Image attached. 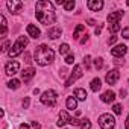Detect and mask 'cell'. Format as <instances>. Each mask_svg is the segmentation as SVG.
<instances>
[{
  "mask_svg": "<svg viewBox=\"0 0 129 129\" xmlns=\"http://www.w3.org/2000/svg\"><path fill=\"white\" fill-rule=\"evenodd\" d=\"M41 103H44L46 106H55L56 105V99H58V94L55 90H47L41 94Z\"/></svg>",
  "mask_w": 129,
  "mask_h": 129,
  "instance_id": "obj_4",
  "label": "cell"
},
{
  "mask_svg": "<svg viewBox=\"0 0 129 129\" xmlns=\"http://www.w3.org/2000/svg\"><path fill=\"white\" fill-rule=\"evenodd\" d=\"M29 102H30V100H29V97H26V99L23 100V108H24V109L29 106Z\"/></svg>",
  "mask_w": 129,
  "mask_h": 129,
  "instance_id": "obj_35",
  "label": "cell"
},
{
  "mask_svg": "<svg viewBox=\"0 0 129 129\" xmlns=\"http://www.w3.org/2000/svg\"><path fill=\"white\" fill-rule=\"evenodd\" d=\"M35 15H37V20H38L41 24H53L55 20H56L55 5H53L52 2H47V0L37 2Z\"/></svg>",
  "mask_w": 129,
  "mask_h": 129,
  "instance_id": "obj_1",
  "label": "cell"
},
{
  "mask_svg": "<svg viewBox=\"0 0 129 129\" xmlns=\"http://www.w3.org/2000/svg\"><path fill=\"white\" fill-rule=\"evenodd\" d=\"M6 6L11 14H18V11L23 8V2H20V0H8Z\"/></svg>",
  "mask_w": 129,
  "mask_h": 129,
  "instance_id": "obj_7",
  "label": "cell"
},
{
  "mask_svg": "<svg viewBox=\"0 0 129 129\" xmlns=\"http://www.w3.org/2000/svg\"><path fill=\"white\" fill-rule=\"evenodd\" d=\"M94 67H96L97 70H100V69L103 67V59H102V58H96V59H94Z\"/></svg>",
  "mask_w": 129,
  "mask_h": 129,
  "instance_id": "obj_27",
  "label": "cell"
},
{
  "mask_svg": "<svg viewBox=\"0 0 129 129\" xmlns=\"http://www.w3.org/2000/svg\"><path fill=\"white\" fill-rule=\"evenodd\" d=\"M87 40H88V35H87V34H85V35H84V38H82V40H81V44H84V43H85V41H87Z\"/></svg>",
  "mask_w": 129,
  "mask_h": 129,
  "instance_id": "obj_39",
  "label": "cell"
},
{
  "mask_svg": "<svg viewBox=\"0 0 129 129\" xmlns=\"http://www.w3.org/2000/svg\"><path fill=\"white\" fill-rule=\"evenodd\" d=\"M75 0H67L66 3H64V8H66V11H72L73 8H75Z\"/></svg>",
  "mask_w": 129,
  "mask_h": 129,
  "instance_id": "obj_26",
  "label": "cell"
},
{
  "mask_svg": "<svg viewBox=\"0 0 129 129\" xmlns=\"http://www.w3.org/2000/svg\"><path fill=\"white\" fill-rule=\"evenodd\" d=\"M20 129H29V126L24 123V124H20Z\"/></svg>",
  "mask_w": 129,
  "mask_h": 129,
  "instance_id": "obj_40",
  "label": "cell"
},
{
  "mask_svg": "<svg viewBox=\"0 0 129 129\" xmlns=\"http://www.w3.org/2000/svg\"><path fill=\"white\" fill-rule=\"evenodd\" d=\"M73 61H75V56L73 55H67L66 56V62L67 64H73Z\"/></svg>",
  "mask_w": 129,
  "mask_h": 129,
  "instance_id": "obj_31",
  "label": "cell"
},
{
  "mask_svg": "<svg viewBox=\"0 0 129 129\" xmlns=\"http://www.w3.org/2000/svg\"><path fill=\"white\" fill-rule=\"evenodd\" d=\"M88 24H91V26H94V24H96V21H94V20H88Z\"/></svg>",
  "mask_w": 129,
  "mask_h": 129,
  "instance_id": "obj_42",
  "label": "cell"
},
{
  "mask_svg": "<svg viewBox=\"0 0 129 129\" xmlns=\"http://www.w3.org/2000/svg\"><path fill=\"white\" fill-rule=\"evenodd\" d=\"M61 34H62V30H61V27H52V29H49V32H47V37L49 38H52V40H56L58 37H61Z\"/></svg>",
  "mask_w": 129,
  "mask_h": 129,
  "instance_id": "obj_17",
  "label": "cell"
},
{
  "mask_svg": "<svg viewBox=\"0 0 129 129\" xmlns=\"http://www.w3.org/2000/svg\"><path fill=\"white\" fill-rule=\"evenodd\" d=\"M90 59H91L90 56H85V59H84V64H85L87 69H90Z\"/></svg>",
  "mask_w": 129,
  "mask_h": 129,
  "instance_id": "obj_34",
  "label": "cell"
},
{
  "mask_svg": "<svg viewBox=\"0 0 129 129\" xmlns=\"http://www.w3.org/2000/svg\"><path fill=\"white\" fill-rule=\"evenodd\" d=\"M84 32H85L84 24H78V26H76V29H75V32H73V38H75V40H79V37H81Z\"/></svg>",
  "mask_w": 129,
  "mask_h": 129,
  "instance_id": "obj_21",
  "label": "cell"
},
{
  "mask_svg": "<svg viewBox=\"0 0 129 129\" xmlns=\"http://www.w3.org/2000/svg\"><path fill=\"white\" fill-rule=\"evenodd\" d=\"M121 37H123V38H129V26L121 30Z\"/></svg>",
  "mask_w": 129,
  "mask_h": 129,
  "instance_id": "obj_30",
  "label": "cell"
},
{
  "mask_svg": "<svg viewBox=\"0 0 129 129\" xmlns=\"http://www.w3.org/2000/svg\"><path fill=\"white\" fill-rule=\"evenodd\" d=\"M90 87H91V91H99L100 90V87H102V81L99 79V78H96V79H93L91 81V84H90Z\"/></svg>",
  "mask_w": 129,
  "mask_h": 129,
  "instance_id": "obj_20",
  "label": "cell"
},
{
  "mask_svg": "<svg viewBox=\"0 0 129 129\" xmlns=\"http://www.w3.org/2000/svg\"><path fill=\"white\" fill-rule=\"evenodd\" d=\"M118 78H120L118 70H111V72H108V73H106L105 81H106V84H108V85H114V84L118 81Z\"/></svg>",
  "mask_w": 129,
  "mask_h": 129,
  "instance_id": "obj_10",
  "label": "cell"
},
{
  "mask_svg": "<svg viewBox=\"0 0 129 129\" xmlns=\"http://www.w3.org/2000/svg\"><path fill=\"white\" fill-rule=\"evenodd\" d=\"M79 127L81 129H91V121L88 118H82L81 123H79Z\"/></svg>",
  "mask_w": 129,
  "mask_h": 129,
  "instance_id": "obj_23",
  "label": "cell"
},
{
  "mask_svg": "<svg viewBox=\"0 0 129 129\" xmlns=\"http://www.w3.org/2000/svg\"><path fill=\"white\" fill-rule=\"evenodd\" d=\"M115 41H117V37H111V38H109V41H108V43H109V44H114V43H115Z\"/></svg>",
  "mask_w": 129,
  "mask_h": 129,
  "instance_id": "obj_37",
  "label": "cell"
},
{
  "mask_svg": "<svg viewBox=\"0 0 129 129\" xmlns=\"http://www.w3.org/2000/svg\"><path fill=\"white\" fill-rule=\"evenodd\" d=\"M75 97H76L78 100H85V99H87V91H85L84 88H76V90H75Z\"/></svg>",
  "mask_w": 129,
  "mask_h": 129,
  "instance_id": "obj_19",
  "label": "cell"
},
{
  "mask_svg": "<svg viewBox=\"0 0 129 129\" xmlns=\"http://www.w3.org/2000/svg\"><path fill=\"white\" fill-rule=\"evenodd\" d=\"M99 124L102 129H114L115 126V118L111 114H102L99 117Z\"/></svg>",
  "mask_w": 129,
  "mask_h": 129,
  "instance_id": "obj_5",
  "label": "cell"
},
{
  "mask_svg": "<svg viewBox=\"0 0 129 129\" xmlns=\"http://www.w3.org/2000/svg\"><path fill=\"white\" fill-rule=\"evenodd\" d=\"M26 30H27V34H29V37H32V38H40V35H41V32H40V29H38L37 26H34V24H27V27H26Z\"/></svg>",
  "mask_w": 129,
  "mask_h": 129,
  "instance_id": "obj_15",
  "label": "cell"
},
{
  "mask_svg": "<svg viewBox=\"0 0 129 129\" xmlns=\"http://www.w3.org/2000/svg\"><path fill=\"white\" fill-rule=\"evenodd\" d=\"M112 109H114V112H115V114H121V111H123V106H121L120 103H115V105L112 106Z\"/></svg>",
  "mask_w": 129,
  "mask_h": 129,
  "instance_id": "obj_29",
  "label": "cell"
},
{
  "mask_svg": "<svg viewBox=\"0 0 129 129\" xmlns=\"http://www.w3.org/2000/svg\"><path fill=\"white\" fill-rule=\"evenodd\" d=\"M79 123H81V120H78V118H70V124H73V126H79Z\"/></svg>",
  "mask_w": 129,
  "mask_h": 129,
  "instance_id": "obj_33",
  "label": "cell"
},
{
  "mask_svg": "<svg viewBox=\"0 0 129 129\" xmlns=\"http://www.w3.org/2000/svg\"><path fill=\"white\" fill-rule=\"evenodd\" d=\"M100 99H102V102H105V103H111V102H114V99H115V93L111 91V90H108V91H105V93L100 96Z\"/></svg>",
  "mask_w": 129,
  "mask_h": 129,
  "instance_id": "obj_14",
  "label": "cell"
},
{
  "mask_svg": "<svg viewBox=\"0 0 129 129\" xmlns=\"http://www.w3.org/2000/svg\"><path fill=\"white\" fill-rule=\"evenodd\" d=\"M124 126H126V129H129V115H127V118H126V124H124Z\"/></svg>",
  "mask_w": 129,
  "mask_h": 129,
  "instance_id": "obj_41",
  "label": "cell"
},
{
  "mask_svg": "<svg viewBox=\"0 0 129 129\" xmlns=\"http://www.w3.org/2000/svg\"><path fill=\"white\" fill-rule=\"evenodd\" d=\"M126 5H127V6H129V0H127V3H126Z\"/></svg>",
  "mask_w": 129,
  "mask_h": 129,
  "instance_id": "obj_43",
  "label": "cell"
},
{
  "mask_svg": "<svg viewBox=\"0 0 129 129\" xmlns=\"http://www.w3.org/2000/svg\"><path fill=\"white\" fill-rule=\"evenodd\" d=\"M76 106H78V99L73 97V96L67 97V109L73 111V109H76Z\"/></svg>",
  "mask_w": 129,
  "mask_h": 129,
  "instance_id": "obj_18",
  "label": "cell"
},
{
  "mask_svg": "<svg viewBox=\"0 0 129 129\" xmlns=\"http://www.w3.org/2000/svg\"><path fill=\"white\" fill-rule=\"evenodd\" d=\"M27 43H29V40H27V37H18V40L15 41V44L12 46V49L8 52V55L11 56V58H15V56H18L23 50H24V47L27 46Z\"/></svg>",
  "mask_w": 129,
  "mask_h": 129,
  "instance_id": "obj_3",
  "label": "cell"
},
{
  "mask_svg": "<svg viewBox=\"0 0 129 129\" xmlns=\"http://www.w3.org/2000/svg\"><path fill=\"white\" fill-rule=\"evenodd\" d=\"M32 127H35V129H41V124H40L38 121H32Z\"/></svg>",
  "mask_w": 129,
  "mask_h": 129,
  "instance_id": "obj_36",
  "label": "cell"
},
{
  "mask_svg": "<svg viewBox=\"0 0 129 129\" xmlns=\"http://www.w3.org/2000/svg\"><path fill=\"white\" fill-rule=\"evenodd\" d=\"M8 87H9L11 90H17V88L20 87V81H18V79H11V81L8 82Z\"/></svg>",
  "mask_w": 129,
  "mask_h": 129,
  "instance_id": "obj_24",
  "label": "cell"
},
{
  "mask_svg": "<svg viewBox=\"0 0 129 129\" xmlns=\"http://www.w3.org/2000/svg\"><path fill=\"white\" fill-rule=\"evenodd\" d=\"M35 69H32V67H29V69H26V70H23L21 72V78H23V81L24 82H27L29 79H32L34 76H35Z\"/></svg>",
  "mask_w": 129,
  "mask_h": 129,
  "instance_id": "obj_16",
  "label": "cell"
},
{
  "mask_svg": "<svg viewBox=\"0 0 129 129\" xmlns=\"http://www.w3.org/2000/svg\"><path fill=\"white\" fill-rule=\"evenodd\" d=\"M34 56H35L37 64H40V66H47V64L53 62V59H55L53 50L49 46H46V44L38 46L37 50H35V53H34Z\"/></svg>",
  "mask_w": 129,
  "mask_h": 129,
  "instance_id": "obj_2",
  "label": "cell"
},
{
  "mask_svg": "<svg viewBox=\"0 0 129 129\" xmlns=\"http://www.w3.org/2000/svg\"><path fill=\"white\" fill-rule=\"evenodd\" d=\"M9 44H11L9 41H5V43H3V46H2V52H8V49H9Z\"/></svg>",
  "mask_w": 129,
  "mask_h": 129,
  "instance_id": "obj_32",
  "label": "cell"
},
{
  "mask_svg": "<svg viewBox=\"0 0 129 129\" xmlns=\"http://www.w3.org/2000/svg\"><path fill=\"white\" fill-rule=\"evenodd\" d=\"M126 52H127V47H126L124 44H118V46H115L114 49H111V53H112V56H115V58L123 56Z\"/></svg>",
  "mask_w": 129,
  "mask_h": 129,
  "instance_id": "obj_12",
  "label": "cell"
},
{
  "mask_svg": "<svg viewBox=\"0 0 129 129\" xmlns=\"http://www.w3.org/2000/svg\"><path fill=\"white\" fill-rule=\"evenodd\" d=\"M69 50H70V46H69L67 43H64V44H61V46H59V53H61V55L69 53Z\"/></svg>",
  "mask_w": 129,
  "mask_h": 129,
  "instance_id": "obj_25",
  "label": "cell"
},
{
  "mask_svg": "<svg viewBox=\"0 0 129 129\" xmlns=\"http://www.w3.org/2000/svg\"><path fill=\"white\" fill-rule=\"evenodd\" d=\"M120 29H121V24H120V23H115V24H111V26H109V30H111L112 34L118 32Z\"/></svg>",
  "mask_w": 129,
  "mask_h": 129,
  "instance_id": "obj_28",
  "label": "cell"
},
{
  "mask_svg": "<svg viewBox=\"0 0 129 129\" xmlns=\"http://www.w3.org/2000/svg\"><path fill=\"white\" fill-rule=\"evenodd\" d=\"M0 23H2V38H5V35H6V30H8V24H6V18L0 14Z\"/></svg>",
  "mask_w": 129,
  "mask_h": 129,
  "instance_id": "obj_22",
  "label": "cell"
},
{
  "mask_svg": "<svg viewBox=\"0 0 129 129\" xmlns=\"http://www.w3.org/2000/svg\"><path fill=\"white\" fill-rule=\"evenodd\" d=\"M18 69H20V64L17 61H11V62H8L5 66V72H6L8 76H14L18 72Z\"/></svg>",
  "mask_w": 129,
  "mask_h": 129,
  "instance_id": "obj_8",
  "label": "cell"
},
{
  "mask_svg": "<svg viewBox=\"0 0 129 129\" xmlns=\"http://www.w3.org/2000/svg\"><path fill=\"white\" fill-rule=\"evenodd\" d=\"M123 15H124V12L123 11H115V12H109V15H108V23H109V26L111 24H115V23H118V20H121L123 18Z\"/></svg>",
  "mask_w": 129,
  "mask_h": 129,
  "instance_id": "obj_9",
  "label": "cell"
},
{
  "mask_svg": "<svg viewBox=\"0 0 129 129\" xmlns=\"http://www.w3.org/2000/svg\"><path fill=\"white\" fill-rule=\"evenodd\" d=\"M87 6L91 9V11H100L103 8V2L102 0H88Z\"/></svg>",
  "mask_w": 129,
  "mask_h": 129,
  "instance_id": "obj_13",
  "label": "cell"
},
{
  "mask_svg": "<svg viewBox=\"0 0 129 129\" xmlns=\"http://www.w3.org/2000/svg\"><path fill=\"white\" fill-rule=\"evenodd\" d=\"M100 30H102V26H97V27H96V30H94V32H96V35H99V34H100Z\"/></svg>",
  "mask_w": 129,
  "mask_h": 129,
  "instance_id": "obj_38",
  "label": "cell"
},
{
  "mask_svg": "<svg viewBox=\"0 0 129 129\" xmlns=\"http://www.w3.org/2000/svg\"><path fill=\"white\" fill-rule=\"evenodd\" d=\"M82 76V67L81 66H75V70L72 72V75H70V78L67 79V82H66V87H72L79 78Z\"/></svg>",
  "mask_w": 129,
  "mask_h": 129,
  "instance_id": "obj_6",
  "label": "cell"
},
{
  "mask_svg": "<svg viewBox=\"0 0 129 129\" xmlns=\"http://www.w3.org/2000/svg\"><path fill=\"white\" fill-rule=\"evenodd\" d=\"M70 115H69V112L67 111H61L59 112V117H58V121H56V124L58 126H66L67 123H70Z\"/></svg>",
  "mask_w": 129,
  "mask_h": 129,
  "instance_id": "obj_11",
  "label": "cell"
}]
</instances>
